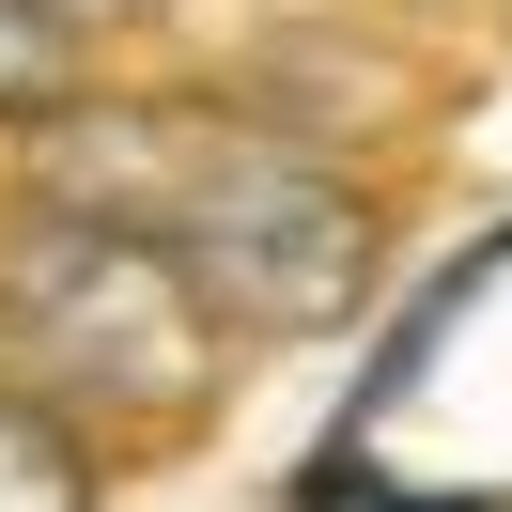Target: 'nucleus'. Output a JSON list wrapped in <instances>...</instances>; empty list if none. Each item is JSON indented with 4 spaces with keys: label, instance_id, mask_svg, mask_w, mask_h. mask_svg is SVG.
Returning <instances> with one entry per match:
<instances>
[{
    "label": "nucleus",
    "instance_id": "obj_1",
    "mask_svg": "<svg viewBox=\"0 0 512 512\" xmlns=\"http://www.w3.org/2000/svg\"><path fill=\"white\" fill-rule=\"evenodd\" d=\"M32 202L156 249L218 326H264V342H311L373 295V202L249 109H78L63 94L32 125Z\"/></svg>",
    "mask_w": 512,
    "mask_h": 512
},
{
    "label": "nucleus",
    "instance_id": "obj_2",
    "mask_svg": "<svg viewBox=\"0 0 512 512\" xmlns=\"http://www.w3.org/2000/svg\"><path fill=\"white\" fill-rule=\"evenodd\" d=\"M233 326L171 280L156 249L63 218V202H16L0 218V373L32 388L63 435H171V419L218 404Z\"/></svg>",
    "mask_w": 512,
    "mask_h": 512
},
{
    "label": "nucleus",
    "instance_id": "obj_3",
    "mask_svg": "<svg viewBox=\"0 0 512 512\" xmlns=\"http://www.w3.org/2000/svg\"><path fill=\"white\" fill-rule=\"evenodd\" d=\"M0 512H109L94 435H63V419H47L16 373H0Z\"/></svg>",
    "mask_w": 512,
    "mask_h": 512
},
{
    "label": "nucleus",
    "instance_id": "obj_4",
    "mask_svg": "<svg viewBox=\"0 0 512 512\" xmlns=\"http://www.w3.org/2000/svg\"><path fill=\"white\" fill-rule=\"evenodd\" d=\"M78 78V0H0V125H47Z\"/></svg>",
    "mask_w": 512,
    "mask_h": 512
}]
</instances>
